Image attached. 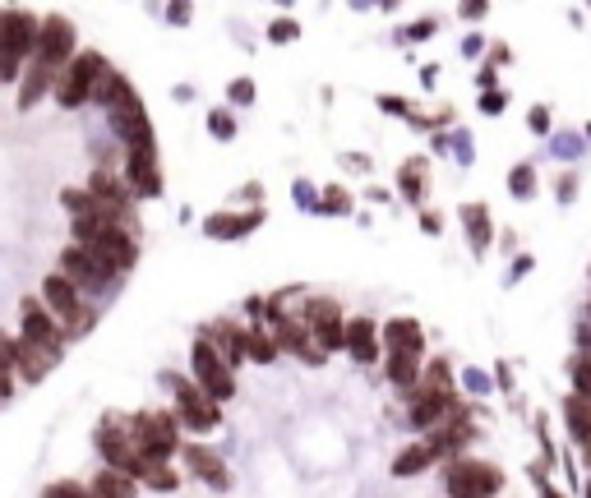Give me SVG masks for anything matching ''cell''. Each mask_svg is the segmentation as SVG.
<instances>
[{"mask_svg":"<svg viewBox=\"0 0 591 498\" xmlns=\"http://www.w3.org/2000/svg\"><path fill=\"white\" fill-rule=\"evenodd\" d=\"M19 337L33 342L37 351H47V356L61 360L65 356V337H70V332H65L61 319L42 305V296H24L19 300Z\"/></svg>","mask_w":591,"mask_h":498,"instance_id":"obj_11","label":"cell"},{"mask_svg":"<svg viewBox=\"0 0 591 498\" xmlns=\"http://www.w3.org/2000/svg\"><path fill=\"white\" fill-rule=\"evenodd\" d=\"M37 33H42V19L33 10H19V5L0 10V83L24 79L37 51Z\"/></svg>","mask_w":591,"mask_h":498,"instance_id":"obj_1","label":"cell"},{"mask_svg":"<svg viewBox=\"0 0 591 498\" xmlns=\"http://www.w3.org/2000/svg\"><path fill=\"white\" fill-rule=\"evenodd\" d=\"M379 337H384V351H407V356H425V328L416 319H388L379 323Z\"/></svg>","mask_w":591,"mask_h":498,"instance_id":"obj_19","label":"cell"},{"mask_svg":"<svg viewBox=\"0 0 591 498\" xmlns=\"http://www.w3.org/2000/svg\"><path fill=\"white\" fill-rule=\"evenodd\" d=\"M564 425H568V439L578 443V448H591V402H582V397L568 392L564 397Z\"/></svg>","mask_w":591,"mask_h":498,"instance_id":"obj_26","label":"cell"},{"mask_svg":"<svg viewBox=\"0 0 591 498\" xmlns=\"http://www.w3.org/2000/svg\"><path fill=\"white\" fill-rule=\"evenodd\" d=\"M435 33H439V24H435V19H421V24L411 28L407 37H416V42H421V37H435Z\"/></svg>","mask_w":591,"mask_h":498,"instance_id":"obj_43","label":"cell"},{"mask_svg":"<svg viewBox=\"0 0 591 498\" xmlns=\"http://www.w3.org/2000/svg\"><path fill=\"white\" fill-rule=\"evenodd\" d=\"M421 226H425V231H430V236H435V231H439V226H444V222H439L435 213H421Z\"/></svg>","mask_w":591,"mask_h":498,"instance_id":"obj_47","label":"cell"},{"mask_svg":"<svg viewBox=\"0 0 591 498\" xmlns=\"http://www.w3.org/2000/svg\"><path fill=\"white\" fill-rule=\"evenodd\" d=\"M504 107H508V93H504V88H490V93H481V111H485V116H499Z\"/></svg>","mask_w":591,"mask_h":498,"instance_id":"obj_38","label":"cell"},{"mask_svg":"<svg viewBox=\"0 0 591 498\" xmlns=\"http://www.w3.org/2000/svg\"><path fill=\"white\" fill-rule=\"evenodd\" d=\"M171 19H176V28H181L185 19H190V5H171Z\"/></svg>","mask_w":591,"mask_h":498,"instance_id":"obj_48","label":"cell"},{"mask_svg":"<svg viewBox=\"0 0 591 498\" xmlns=\"http://www.w3.org/2000/svg\"><path fill=\"white\" fill-rule=\"evenodd\" d=\"M527 125H531L536 134H550V107H531V111H527Z\"/></svg>","mask_w":591,"mask_h":498,"instance_id":"obj_40","label":"cell"},{"mask_svg":"<svg viewBox=\"0 0 591 498\" xmlns=\"http://www.w3.org/2000/svg\"><path fill=\"white\" fill-rule=\"evenodd\" d=\"M301 323H305V332L314 337V346H319L324 356L347 346V314H342V305L333 296H305Z\"/></svg>","mask_w":591,"mask_h":498,"instance_id":"obj_10","label":"cell"},{"mask_svg":"<svg viewBox=\"0 0 591 498\" xmlns=\"http://www.w3.org/2000/svg\"><path fill=\"white\" fill-rule=\"evenodd\" d=\"M278 356H282L278 337H273L264 323H250V360H254V365H273Z\"/></svg>","mask_w":591,"mask_h":498,"instance_id":"obj_29","label":"cell"},{"mask_svg":"<svg viewBox=\"0 0 591 498\" xmlns=\"http://www.w3.org/2000/svg\"><path fill=\"white\" fill-rule=\"evenodd\" d=\"M111 65H107V56L102 51H79V56L70 60V70L61 74V83H56V102H61V111H79V107H88L93 102V93H97V83H102V74H107Z\"/></svg>","mask_w":591,"mask_h":498,"instance_id":"obj_5","label":"cell"},{"mask_svg":"<svg viewBox=\"0 0 591 498\" xmlns=\"http://www.w3.org/2000/svg\"><path fill=\"white\" fill-rule=\"evenodd\" d=\"M531 480H536V489H541V498H564L555 485H550V480H545V471H541V466H536V462H531Z\"/></svg>","mask_w":591,"mask_h":498,"instance_id":"obj_42","label":"cell"},{"mask_svg":"<svg viewBox=\"0 0 591 498\" xmlns=\"http://www.w3.org/2000/svg\"><path fill=\"white\" fill-rule=\"evenodd\" d=\"M208 130H213V139L218 143H231L236 139V116H231V111H208Z\"/></svg>","mask_w":591,"mask_h":498,"instance_id":"obj_34","label":"cell"},{"mask_svg":"<svg viewBox=\"0 0 591 498\" xmlns=\"http://www.w3.org/2000/svg\"><path fill=\"white\" fill-rule=\"evenodd\" d=\"M587 139H591V125H587Z\"/></svg>","mask_w":591,"mask_h":498,"instance_id":"obj_52","label":"cell"},{"mask_svg":"<svg viewBox=\"0 0 591 498\" xmlns=\"http://www.w3.org/2000/svg\"><path fill=\"white\" fill-rule=\"evenodd\" d=\"M582 494H587V498H591V480H587V489H582Z\"/></svg>","mask_w":591,"mask_h":498,"instance_id":"obj_51","label":"cell"},{"mask_svg":"<svg viewBox=\"0 0 591 498\" xmlns=\"http://www.w3.org/2000/svg\"><path fill=\"white\" fill-rule=\"evenodd\" d=\"M485 14H490V5H481V0H476V5H462V19H485Z\"/></svg>","mask_w":591,"mask_h":498,"instance_id":"obj_46","label":"cell"},{"mask_svg":"<svg viewBox=\"0 0 591 498\" xmlns=\"http://www.w3.org/2000/svg\"><path fill=\"white\" fill-rule=\"evenodd\" d=\"M56 83H61V79H56L51 70H42V65H28L24 79H19V97H14V107H19V111H33L47 93H56Z\"/></svg>","mask_w":591,"mask_h":498,"instance_id":"obj_20","label":"cell"},{"mask_svg":"<svg viewBox=\"0 0 591 498\" xmlns=\"http://www.w3.org/2000/svg\"><path fill=\"white\" fill-rule=\"evenodd\" d=\"M74 56H79V33H74V24L65 14H47V19H42V33H37L33 65H42V70H51L61 79Z\"/></svg>","mask_w":591,"mask_h":498,"instance_id":"obj_9","label":"cell"},{"mask_svg":"<svg viewBox=\"0 0 591 498\" xmlns=\"http://www.w3.org/2000/svg\"><path fill=\"white\" fill-rule=\"evenodd\" d=\"M227 102L231 107H254V79H231L227 83Z\"/></svg>","mask_w":591,"mask_h":498,"instance_id":"obj_36","label":"cell"},{"mask_svg":"<svg viewBox=\"0 0 591 498\" xmlns=\"http://www.w3.org/2000/svg\"><path fill=\"white\" fill-rule=\"evenodd\" d=\"M573 199H578V176L564 171V176H559V203H573Z\"/></svg>","mask_w":591,"mask_h":498,"instance_id":"obj_41","label":"cell"},{"mask_svg":"<svg viewBox=\"0 0 591 498\" xmlns=\"http://www.w3.org/2000/svg\"><path fill=\"white\" fill-rule=\"evenodd\" d=\"M356 365H374L384 356V337H379V323L370 314H351L347 319V346H342Z\"/></svg>","mask_w":591,"mask_h":498,"instance_id":"obj_17","label":"cell"},{"mask_svg":"<svg viewBox=\"0 0 591 498\" xmlns=\"http://www.w3.org/2000/svg\"><path fill=\"white\" fill-rule=\"evenodd\" d=\"M107 125H111V134H116L125 148L153 139V120H148V111H144V97H130V102H121V107H111L107 111Z\"/></svg>","mask_w":591,"mask_h":498,"instance_id":"obj_15","label":"cell"},{"mask_svg":"<svg viewBox=\"0 0 591 498\" xmlns=\"http://www.w3.org/2000/svg\"><path fill=\"white\" fill-rule=\"evenodd\" d=\"M88 254H93L97 263H107L116 277H125V273H134V263H139V240H134L130 226H107V231L88 245Z\"/></svg>","mask_w":591,"mask_h":498,"instance_id":"obj_14","label":"cell"},{"mask_svg":"<svg viewBox=\"0 0 591 498\" xmlns=\"http://www.w3.org/2000/svg\"><path fill=\"white\" fill-rule=\"evenodd\" d=\"M139 485L157 489V494H171V489H181V475H176L167 462H162V466H148V471H144V480H139Z\"/></svg>","mask_w":591,"mask_h":498,"instance_id":"obj_32","label":"cell"},{"mask_svg":"<svg viewBox=\"0 0 591 498\" xmlns=\"http://www.w3.org/2000/svg\"><path fill=\"white\" fill-rule=\"evenodd\" d=\"M568 379H573V397L591 402V351H578V356H568Z\"/></svg>","mask_w":591,"mask_h":498,"instance_id":"obj_30","label":"cell"},{"mask_svg":"<svg viewBox=\"0 0 591 498\" xmlns=\"http://www.w3.org/2000/svg\"><path fill=\"white\" fill-rule=\"evenodd\" d=\"M398 190L407 203H425V190H430V162H425V157H407V162H402Z\"/></svg>","mask_w":591,"mask_h":498,"instance_id":"obj_24","label":"cell"},{"mask_svg":"<svg viewBox=\"0 0 591 498\" xmlns=\"http://www.w3.org/2000/svg\"><path fill=\"white\" fill-rule=\"evenodd\" d=\"M508 56H513V51H508L504 42H495V47H490V65H508Z\"/></svg>","mask_w":591,"mask_h":498,"instance_id":"obj_45","label":"cell"},{"mask_svg":"<svg viewBox=\"0 0 591 498\" xmlns=\"http://www.w3.org/2000/svg\"><path fill=\"white\" fill-rule=\"evenodd\" d=\"M130 439H134V448H139V457H144L148 466L171 462V457L185 448L176 411H134L130 415Z\"/></svg>","mask_w":591,"mask_h":498,"instance_id":"obj_2","label":"cell"},{"mask_svg":"<svg viewBox=\"0 0 591 498\" xmlns=\"http://www.w3.org/2000/svg\"><path fill=\"white\" fill-rule=\"evenodd\" d=\"M56 273H65L79 291H93V296H107L116 291V273H111L107 263H97L84 245H65L61 249V263H56Z\"/></svg>","mask_w":591,"mask_h":498,"instance_id":"obj_12","label":"cell"},{"mask_svg":"<svg viewBox=\"0 0 591 498\" xmlns=\"http://www.w3.org/2000/svg\"><path fill=\"white\" fill-rule=\"evenodd\" d=\"M162 388H171V402H176V420H181V429H190V434H213V429H222V406L208 397L204 388L194 379H185V374H162Z\"/></svg>","mask_w":591,"mask_h":498,"instance_id":"obj_3","label":"cell"},{"mask_svg":"<svg viewBox=\"0 0 591 498\" xmlns=\"http://www.w3.org/2000/svg\"><path fill=\"white\" fill-rule=\"evenodd\" d=\"M93 443H97V452H102V462H107L111 471L130 475V480H144L148 462L139 457V448H134V439H130V420L121 425V415H107V420L93 429Z\"/></svg>","mask_w":591,"mask_h":498,"instance_id":"obj_8","label":"cell"},{"mask_svg":"<svg viewBox=\"0 0 591 498\" xmlns=\"http://www.w3.org/2000/svg\"><path fill=\"white\" fill-rule=\"evenodd\" d=\"M481 88H485V93L495 88V65H485V70H481Z\"/></svg>","mask_w":591,"mask_h":498,"instance_id":"obj_49","label":"cell"},{"mask_svg":"<svg viewBox=\"0 0 591 498\" xmlns=\"http://www.w3.org/2000/svg\"><path fill=\"white\" fill-rule=\"evenodd\" d=\"M301 37V24L296 19H273L268 24V42H296Z\"/></svg>","mask_w":591,"mask_h":498,"instance_id":"obj_37","label":"cell"},{"mask_svg":"<svg viewBox=\"0 0 591 498\" xmlns=\"http://www.w3.org/2000/svg\"><path fill=\"white\" fill-rule=\"evenodd\" d=\"M462 226H467V236H471V254L485 259V249H490V208L485 203H467L462 208Z\"/></svg>","mask_w":591,"mask_h":498,"instance_id":"obj_27","label":"cell"},{"mask_svg":"<svg viewBox=\"0 0 591 498\" xmlns=\"http://www.w3.org/2000/svg\"><path fill=\"white\" fill-rule=\"evenodd\" d=\"M37 296H42V305H47L51 314L61 319V328L70 332V337H84V332H93L97 309L84 305V291H79V286H74L65 273H56V268H51V273L42 277V291H37Z\"/></svg>","mask_w":591,"mask_h":498,"instance_id":"obj_4","label":"cell"},{"mask_svg":"<svg viewBox=\"0 0 591 498\" xmlns=\"http://www.w3.org/2000/svg\"><path fill=\"white\" fill-rule=\"evenodd\" d=\"M573 337H578V346H582V351H591V305L582 309V319L573 323Z\"/></svg>","mask_w":591,"mask_h":498,"instance_id":"obj_39","label":"cell"},{"mask_svg":"<svg viewBox=\"0 0 591 498\" xmlns=\"http://www.w3.org/2000/svg\"><path fill=\"white\" fill-rule=\"evenodd\" d=\"M42 498H93V489L79 485V480H56V485L42 489Z\"/></svg>","mask_w":591,"mask_h":498,"instance_id":"obj_35","label":"cell"},{"mask_svg":"<svg viewBox=\"0 0 591 498\" xmlns=\"http://www.w3.org/2000/svg\"><path fill=\"white\" fill-rule=\"evenodd\" d=\"M199 332H204V328H199ZM204 337H208V342H213V346H218V351H222V360H227L231 369H236V365H245V360H250V328H241V323L218 319V323H213V328L204 332Z\"/></svg>","mask_w":591,"mask_h":498,"instance_id":"obj_18","label":"cell"},{"mask_svg":"<svg viewBox=\"0 0 591 498\" xmlns=\"http://www.w3.org/2000/svg\"><path fill=\"white\" fill-rule=\"evenodd\" d=\"M88 489H93V498H139V480H130V475H121V471H111V466H102Z\"/></svg>","mask_w":591,"mask_h":498,"instance_id":"obj_28","label":"cell"},{"mask_svg":"<svg viewBox=\"0 0 591 498\" xmlns=\"http://www.w3.org/2000/svg\"><path fill=\"white\" fill-rule=\"evenodd\" d=\"M190 379L199 383V388H204L218 406L236 397V369L222 360V351L208 342L204 332H199V337H194V346H190Z\"/></svg>","mask_w":591,"mask_h":498,"instance_id":"obj_7","label":"cell"},{"mask_svg":"<svg viewBox=\"0 0 591 498\" xmlns=\"http://www.w3.org/2000/svg\"><path fill=\"white\" fill-rule=\"evenodd\" d=\"M356 208V199H351L342 185H328L324 194H319V213H351Z\"/></svg>","mask_w":591,"mask_h":498,"instance_id":"obj_33","label":"cell"},{"mask_svg":"<svg viewBox=\"0 0 591 498\" xmlns=\"http://www.w3.org/2000/svg\"><path fill=\"white\" fill-rule=\"evenodd\" d=\"M421 365H425V356H407V351H388V360H384V374H388V383L393 388H402V397H407L416 383H421Z\"/></svg>","mask_w":591,"mask_h":498,"instance_id":"obj_22","label":"cell"},{"mask_svg":"<svg viewBox=\"0 0 591 498\" xmlns=\"http://www.w3.org/2000/svg\"><path fill=\"white\" fill-rule=\"evenodd\" d=\"M264 222V213L254 208V213H218V217H208L204 222V236H213V240H241V236H250L254 226Z\"/></svg>","mask_w":591,"mask_h":498,"instance_id":"obj_21","label":"cell"},{"mask_svg":"<svg viewBox=\"0 0 591 498\" xmlns=\"http://www.w3.org/2000/svg\"><path fill=\"white\" fill-rule=\"evenodd\" d=\"M130 97H139V88H134L130 79H125L116 65H111L107 74H102V83H97V93H93V107L111 111V107H121V102H130Z\"/></svg>","mask_w":591,"mask_h":498,"instance_id":"obj_23","label":"cell"},{"mask_svg":"<svg viewBox=\"0 0 591 498\" xmlns=\"http://www.w3.org/2000/svg\"><path fill=\"white\" fill-rule=\"evenodd\" d=\"M582 466H587V471H591V448H582Z\"/></svg>","mask_w":591,"mask_h":498,"instance_id":"obj_50","label":"cell"},{"mask_svg":"<svg viewBox=\"0 0 591 498\" xmlns=\"http://www.w3.org/2000/svg\"><path fill=\"white\" fill-rule=\"evenodd\" d=\"M508 190H513V199H536V166H531V162H518V166H513V176H508Z\"/></svg>","mask_w":591,"mask_h":498,"instance_id":"obj_31","label":"cell"},{"mask_svg":"<svg viewBox=\"0 0 591 498\" xmlns=\"http://www.w3.org/2000/svg\"><path fill=\"white\" fill-rule=\"evenodd\" d=\"M504 489V471L485 457H458L444 466V494L448 498H495Z\"/></svg>","mask_w":591,"mask_h":498,"instance_id":"obj_6","label":"cell"},{"mask_svg":"<svg viewBox=\"0 0 591 498\" xmlns=\"http://www.w3.org/2000/svg\"><path fill=\"white\" fill-rule=\"evenodd\" d=\"M181 462L190 466V475H194V480H204L208 489H218V494H227V489H231L227 462H222L213 448H204V443H185V448H181Z\"/></svg>","mask_w":591,"mask_h":498,"instance_id":"obj_16","label":"cell"},{"mask_svg":"<svg viewBox=\"0 0 591 498\" xmlns=\"http://www.w3.org/2000/svg\"><path fill=\"white\" fill-rule=\"evenodd\" d=\"M379 111H393V116H407V102H402V97H379Z\"/></svg>","mask_w":591,"mask_h":498,"instance_id":"obj_44","label":"cell"},{"mask_svg":"<svg viewBox=\"0 0 591 498\" xmlns=\"http://www.w3.org/2000/svg\"><path fill=\"white\" fill-rule=\"evenodd\" d=\"M435 462H439V457H435V448H430L425 439H421V443H407V448L393 457V475H398V480H411V475L430 471Z\"/></svg>","mask_w":591,"mask_h":498,"instance_id":"obj_25","label":"cell"},{"mask_svg":"<svg viewBox=\"0 0 591 498\" xmlns=\"http://www.w3.org/2000/svg\"><path fill=\"white\" fill-rule=\"evenodd\" d=\"M125 185H130L134 199H157L162 194V166H157V139L134 143L125 148V166H121Z\"/></svg>","mask_w":591,"mask_h":498,"instance_id":"obj_13","label":"cell"}]
</instances>
